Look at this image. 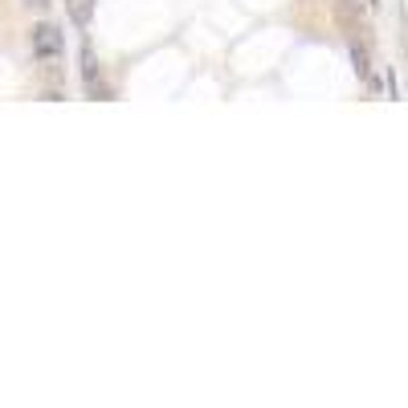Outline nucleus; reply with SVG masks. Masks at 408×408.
I'll use <instances>...</instances> for the list:
<instances>
[{
    "label": "nucleus",
    "mask_w": 408,
    "mask_h": 408,
    "mask_svg": "<svg viewBox=\"0 0 408 408\" xmlns=\"http://www.w3.org/2000/svg\"><path fill=\"white\" fill-rule=\"evenodd\" d=\"M66 8H70L73 24H90L94 17V0H66Z\"/></svg>",
    "instance_id": "obj_3"
},
{
    "label": "nucleus",
    "mask_w": 408,
    "mask_h": 408,
    "mask_svg": "<svg viewBox=\"0 0 408 408\" xmlns=\"http://www.w3.org/2000/svg\"><path fill=\"white\" fill-rule=\"evenodd\" d=\"M367 4H380V0H367Z\"/></svg>",
    "instance_id": "obj_6"
},
{
    "label": "nucleus",
    "mask_w": 408,
    "mask_h": 408,
    "mask_svg": "<svg viewBox=\"0 0 408 408\" xmlns=\"http://www.w3.org/2000/svg\"><path fill=\"white\" fill-rule=\"evenodd\" d=\"M24 4H29V8H45L49 0H24Z\"/></svg>",
    "instance_id": "obj_5"
},
{
    "label": "nucleus",
    "mask_w": 408,
    "mask_h": 408,
    "mask_svg": "<svg viewBox=\"0 0 408 408\" xmlns=\"http://www.w3.org/2000/svg\"><path fill=\"white\" fill-rule=\"evenodd\" d=\"M82 78H86V90L98 94V62H94V49L82 45Z\"/></svg>",
    "instance_id": "obj_2"
},
{
    "label": "nucleus",
    "mask_w": 408,
    "mask_h": 408,
    "mask_svg": "<svg viewBox=\"0 0 408 408\" xmlns=\"http://www.w3.org/2000/svg\"><path fill=\"white\" fill-rule=\"evenodd\" d=\"M29 45H33V57L41 66H57L62 53H66V41H62V29L57 24H37L33 37H29Z\"/></svg>",
    "instance_id": "obj_1"
},
{
    "label": "nucleus",
    "mask_w": 408,
    "mask_h": 408,
    "mask_svg": "<svg viewBox=\"0 0 408 408\" xmlns=\"http://www.w3.org/2000/svg\"><path fill=\"white\" fill-rule=\"evenodd\" d=\"M351 62H356V78H372V66H367V53H363V45L360 41H351Z\"/></svg>",
    "instance_id": "obj_4"
}]
</instances>
